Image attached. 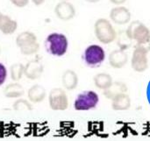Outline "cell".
Masks as SVG:
<instances>
[{
    "instance_id": "6da1fadb",
    "label": "cell",
    "mask_w": 150,
    "mask_h": 141,
    "mask_svg": "<svg viewBox=\"0 0 150 141\" xmlns=\"http://www.w3.org/2000/svg\"><path fill=\"white\" fill-rule=\"evenodd\" d=\"M44 47L47 54L54 57H62L69 49V39L64 33L51 32L44 41Z\"/></svg>"
},
{
    "instance_id": "7a4b0ae2",
    "label": "cell",
    "mask_w": 150,
    "mask_h": 141,
    "mask_svg": "<svg viewBox=\"0 0 150 141\" xmlns=\"http://www.w3.org/2000/svg\"><path fill=\"white\" fill-rule=\"evenodd\" d=\"M16 45L24 55L35 54L40 49L37 36L30 31L20 32L16 38Z\"/></svg>"
},
{
    "instance_id": "3957f363",
    "label": "cell",
    "mask_w": 150,
    "mask_h": 141,
    "mask_svg": "<svg viewBox=\"0 0 150 141\" xmlns=\"http://www.w3.org/2000/svg\"><path fill=\"white\" fill-rule=\"evenodd\" d=\"M105 49L98 44H92L88 46L82 55V59L85 66L91 68H99L105 60Z\"/></svg>"
},
{
    "instance_id": "277c9868",
    "label": "cell",
    "mask_w": 150,
    "mask_h": 141,
    "mask_svg": "<svg viewBox=\"0 0 150 141\" xmlns=\"http://www.w3.org/2000/svg\"><path fill=\"white\" fill-rule=\"evenodd\" d=\"M99 103V96L93 90H83L79 93L73 103L76 111H88L94 110Z\"/></svg>"
},
{
    "instance_id": "5b68a950",
    "label": "cell",
    "mask_w": 150,
    "mask_h": 141,
    "mask_svg": "<svg viewBox=\"0 0 150 141\" xmlns=\"http://www.w3.org/2000/svg\"><path fill=\"white\" fill-rule=\"evenodd\" d=\"M94 32L98 40L105 45L111 44L116 39V31L105 18H99L94 25Z\"/></svg>"
},
{
    "instance_id": "8992f818",
    "label": "cell",
    "mask_w": 150,
    "mask_h": 141,
    "mask_svg": "<svg viewBox=\"0 0 150 141\" xmlns=\"http://www.w3.org/2000/svg\"><path fill=\"white\" fill-rule=\"evenodd\" d=\"M48 104L52 111H63L69 107V98L64 89L54 88L48 93Z\"/></svg>"
},
{
    "instance_id": "52a82bcc",
    "label": "cell",
    "mask_w": 150,
    "mask_h": 141,
    "mask_svg": "<svg viewBox=\"0 0 150 141\" xmlns=\"http://www.w3.org/2000/svg\"><path fill=\"white\" fill-rule=\"evenodd\" d=\"M126 34L131 40H134L136 44L142 43L150 38L149 29L140 21H134L130 24Z\"/></svg>"
},
{
    "instance_id": "ba28073f",
    "label": "cell",
    "mask_w": 150,
    "mask_h": 141,
    "mask_svg": "<svg viewBox=\"0 0 150 141\" xmlns=\"http://www.w3.org/2000/svg\"><path fill=\"white\" fill-rule=\"evenodd\" d=\"M148 52L144 49L135 47L132 58H131V67L137 73H143L149 68V58Z\"/></svg>"
},
{
    "instance_id": "9c48e42d",
    "label": "cell",
    "mask_w": 150,
    "mask_h": 141,
    "mask_svg": "<svg viewBox=\"0 0 150 141\" xmlns=\"http://www.w3.org/2000/svg\"><path fill=\"white\" fill-rule=\"evenodd\" d=\"M54 13L59 19L62 21H69L76 16V9L69 1L61 0V2L55 5Z\"/></svg>"
},
{
    "instance_id": "30bf717a",
    "label": "cell",
    "mask_w": 150,
    "mask_h": 141,
    "mask_svg": "<svg viewBox=\"0 0 150 141\" xmlns=\"http://www.w3.org/2000/svg\"><path fill=\"white\" fill-rule=\"evenodd\" d=\"M44 72V66L40 59H34L25 65L24 75L30 80L39 79Z\"/></svg>"
},
{
    "instance_id": "8fae6325",
    "label": "cell",
    "mask_w": 150,
    "mask_h": 141,
    "mask_svg": "<svg viewBox=\"0 0 150 141\" xmlns=\"http://www.w3.org/2000/svg\"><path fill=\"white\" fill-rule=\"evenodd\" d=\"M108 60H109V64L111 67H112L113 68L120 69V68H124L127 65L128 61V55L125 50L119 48V49L113 50L110 54Z\"/></svg>"
},
{
    "instance_id": "7c38bea8",
    "label": "cell",
    "mask_w": 150,
    "mask_h": 141,
    "mask_svg": "<svg viewBox=\"0 0 150 141\" xmlns=\"http://www.w3.org/2000/svg\"><path fill=\"white\" fill-rule=\"evenodd\" d=\"M18 28V22L10 16L0 12V32L4 35L13 34Z\"/></svg>"
},
{
    "instance_id": "4fadbf2b",
    "label": "cell",
    "mask_w": 150,
    "mask_h": 141,
    "mask_svg": "<svg viewBox=\"0 0 150 141\" xmlns=\"http://www.w3.org/2000/svg\"><path fill=\"white\" fill-rule=\"evenodd\" d=\"M79 82V78L77 74L72 69H67L63 72L62 76V83L66 90H75Z\"/></svg>"
},
{
    "instance_id": "5bb4252c",
    "label": "cell",
    "mask_w": 150,
    "mask_h": 141,
    "mask_svg": "<svg viewBox=\"0 0 150 141\" xmlns=\"http://www.w3.org/2000/svg\"><path fill=\"white\" fill-rule=\"evenodd\" d=\"M131 106V98L126 93H121L112 99V108L116 111H127Z\"/></svg>"
},
{
    "instance_id": "9a60e30c",
    "label": "cell",
    "mask_w": 150,
    "mask_h": 141,
    "mask_svg": "<svg viewBox=\"0 0 150 141\" xmlns=\"http://www.w3.org/2000/svg\"><path fill=\"white\" fill-rule=\"evenodd\" d=\"M46 96H47V92L45 88L39 84L33 85L27 91L28 100L33 104L41 103L46 98Z\"/></svg>"
},
{
    "instance_id": "2e32d148",
    "label": "cell",
    "mask_w": 150,
    "mask_h": 141,
    "mask_svg": "<svg viewBox=\"0 0 150 141\" xmlns=\"http://www.w3.org/2000/svg\"><path fill=\"white\" fill-rule=\"evenodd\" d=\"M110 17L112 20L119 25H124L130 20V12L124 7H116L112 10Z\"/></svg>"
},
{
    "instance_id": "e0dca14e",
    "label": "cell",
    "mask_w": 150,
    "mask_h": 141,
    "mask_svg": "<svg viewBox=\"0 0 150 141\" xmlns=\"http://www.w3.org/2000/svg\"><path fill=\"white\" fill-rule=\"evenodd\" d=\"M127 91V85L122 82H112V83L104 90V96L112 100L113 97L121 93H126Z\"/></svg>"
},
{
    "instance_id": "ac0fdd59",
    "label": "cell",
    "mask_w": 150,
    "mask_h": 141,
    "mask_svg": "<svg viewBox=\"0 0 150 141\" xmlns=\"http://www.w3.org/2000/svg\"><path fill=\"white\" fill-rule=\"evenodd\" d=\"M25 94L24 88L17 82L6 85L4 90V95L7 98H19Z\"/></svg>"
},
{
    "instance_id": "d6986e66",
    "label": "cell",
    "mask_w": 150,
    "mask_h": 141,
    "mask_svg": "<svg viewBox=\"0 0 150 141\" xmlns=\"http://www.w3.org/2000/svg\"><path fill=\"white\" fill-rule=\"evenodd\" d=\"M93 82L98 89L105 90L112 83L113 81L111 75L107 73H98L94 76Z\"/></svg>"
},
{
    "instance_id": "ffe728a7",
    "label": "cell",
    "mask_w": 150,
    "mask_h": 141,
    "mask_svg": "<svg viewBox=\"0 0 150 141\" xmlns=\"http://www.w3.org/2000/svg\"><path fill=\"white\" fill-rule=\"evenodd\" d=\"M24 68L25 65H23L22 63L18 62L12 64L10 68V75L11 80L14 82H18L24 75Z\"/></svg>"
},
{
    "instance_id": "44dd1931",
    "label": "cell",
    "mask_w": 150,
    "mask_h": 141,
    "mask_svg": "<svg viewBox=\"0 0 150 141\" xmlns=\"http://www.w3.org/2000/svg\"><path fill=\"white\" fill-rule=\"evenodd\" d=\"M13 110L17 111H32L33 106L30 101L23 99L21 97L17 98V100L13 104Z\"/></svg>"
},
{
    "instance_id": "7402d4cb",
    "label": "cell",
    "mask_w": 150,
    "mask_h": 141,
    "mask_svg": "<svg viewBox=\"0 0 150 141\" xmlns=\"http://www.w3.org/2000/svg\"><path fill=\"white\" fill-rule=\"evenodd\" d=\"M7 76H8L7 68L3 63L0 62V86L4 84V82H6Z\"/></svg>"
},
{
    "instance_id": "603a6c76",
    "label": "cell",
    "mask_w": 150,
    "mask_h": 141,
    "mask_svg": "<svg viewBox=\"0 0 150 141\" xmlns=\"http://www.w3.org/2000/svg\"><path fill=\"white\" fill-rule=\"evenodd\" d=\"M30 0H10V2L18 8H24L29 4Z\"/></svg>"
},
{
    "instance_id": "cb8c5ba5",
    "label": "cell",
    "mask_w": 150,
    "mask_h": 141,
    "mask_svg": "<svg viewBox=\"0 0 150 141\" xmlns=\"http://www.w3.org/2000/svg\"><path fill=\"white\" fill-rule=\"evenodd\" d=\"M31 1H32L33 4L34 5H36V6H40V5L43 4L44 2H45V0H31Z\"/></svg>"
},
{
    "instance_id": "d4e9b609",
    "label": "cell",
    "mask_w": 150,
    "mask_h": 141,
    "mask_svg": "<svg viewBox=\"0 0 150 141\" xmlns=\"http://www.w3.org/2000/svg\"><path fill=\"white\" fill-rule=\"evenodd\" d=\"M125 1H126V0H111L112 3H114V4H122V3H124Z\"/></svg>"
},
{
    "instance_id": "484cf974",
    "label": "cell",
    "mask_w": 150,
    "mask_h": 141,
    "mask_svg": "<svg viewBox=\"0 0 150 141\" xmlns=\"http://www.w3.org/2000/svg\"><path fill=\"white\" fill-rule=\"evenodd\" d=\"M87 2H90V3H96V2H98L99 0H85Z\"/></svg>"
},
{
    "instance_id": "4316f807",
    "label": "cell",
    "mask_w": 150,
    "mask_h": 141,
    "mask_svg": "<svg viewBox=\"0 0 150 141\" xmlns=\"http://www.w3.org/2000/svg\"><path fill=\"white\" fill-rule=\"evenodd\" d=\"M0 53H1V47H0Z\"/></svg>"
},
{
    "instance_id": "83f0119b",
    "label": "cell",
    "mask_w": 150,
    "mask_h": 141,
    "mask_svg": "<svg viewBox=\"0 0 150 141\" xmlns=\"http://www.w3.org/2000/svg\"><path fill=\"white\" fill-rule=\"evenodd\" d=\"M66 1H68V0H66Z\"/></svg>"
},
{
    "instance_id": "f1b7e54d",
    "label": "cell",
    "mask_w": 150,
    "mask_h": 141,
    "mask_svg": "<svg viewBox=\"0 0 150 141\" xmlns=\"http://www.w3.org/2000/svg\"><path fill=\"white\" fill-rule=\"evenodd\" d=\"M0 12H1V11H0Z\"/></svg>"
}]
</instances>
